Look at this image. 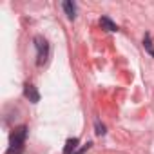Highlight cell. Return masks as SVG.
I'll use <instances>...</instances> for the list:
<instances>
[{
    "mask_svg": "<svg viewBox=\"0 0 154 154\" xmlns=\"http://www.w3.org/2000/svg\"><path fill=\"white\" fill-rule=\"evenodd\" d=\"M26 138H27V127L20 125L11 132L9 138V149L6 154H22L24 152V145H26Z\"/></svg>",
    "mask_w": 154,
    "mask_h": 154,
    "instance_id": "1",
    "label": "cell"
},
{
    "mask_svg": "<svg viewBox=\"0 0 154 154\" xmlns=\"http://www.w3.org/2000/svg\"><path fill=\"white\" fill-rule=\"evenodd\" d=\"M35 47H36V53H38V60H36V65H44L47 56H49V44L44 36H35Z\"/></svg>",
    "mask_w": 154,
    "mask_h": 154,
    "instance_id": "2",
    "label": "cell"
},
{
    "mask_svg": "<svg viewBox=\"0 0 154 154\" xmlns=\"http://www.w3.org/2000/svg\"><path fill=\"white\" fill-rule=\"evenodd\" d=\"M24 94H26V98H27L29 102H33V103H36V102L40 100V94H38L36 87L31 85V84H26V85H24Z\"/></svg>",
    "mask_w": 154,
    "mask_h": 154,
    "instance_id": "3",
    "label": "cell"
},
{
    "mask_svg": "<svg viewBox=\"0 0 154 154\" xmlns=\"http://www.w3.org/2000/svg\"><path fill=\"white\" fill-rule=\"evenodd\" d=\"M100 26H102V29H105V31H111V33H114V31H118V26L109 18V17H102L100 18Z\"/></svg>",
    "mask_w": 154,
    "mask_h": 154,
    "instance_id": "4",
    "label": "cell"
},
{
    "mask_svg": "<svg viewBox=\"0 0 154 154\" xmlns=\"http://www.w3.org/2000/svg\"><path fill=\"white\" fill-rule=\"evenodd\" d=\"M62 8H63L65 15L69 17V20H74V18H76V6H74L72 2H63Z\"/></svg>",
    "mask_w": 154,
    "mask_h": 154,
    "instance_id": "5",
    "label": "cell"
},
{
    "mask_svg": "<svg viewBox=\"0 0 154 154\" xmlns=\"http://www.w3.org/2000/svg\"><path fill=\"white\" fill-rule=\"evenodd\" d=\"M76 145H78V138H69L67 143H65V149H63V154H72Z\"/></svg>",
    "mask_w": 154,
    "mask_h": 154,
    "instance_id": "6",
    "label": "cell"
},
{
    "mask_svg": "<svg viewBox=\"0 0 154 154\" xmlns=\"http://www.w3.org/2000/svg\"><path fill=\"white\" fill-rule=\"evenodd\" d=\"M143 47H145V51L154 58V45H152V40H150V35H149V33H147L145 38H143Z\"/></svg>",
    "mask_w": 154,
    "mask_h": 154,
    "instance_id": "7",
    "label": "cell"
},
{
    "mask_svg": "<svg viewBox=\"0 0 154 154\" xmlns=\"http://www.w3.org/2000/svg\"><path fill=\"white\" fill-rule=\"evenodd\" d=\"M91 145H93V143H91V141H87V143H85V145H84L82 149H78L76 152H72V154H85V152H87V150L91 149Z\"/></svg>",
    "mask_w": 154,
    "mask_h": 154,
    "instance_id": "8",
    "label": "cell"
},
{
    "mask_svg": "<svg viewBox=\"0 0 154 154\" xmlns=\"http://www.w3.org/2000/svg\"><path fill=\"white\" fill-rule=\"evenodd\" d=\"M94 125H96V134H98V136H103V134H105V127H103L100 122H96Z\"/></svg>",
    "mask_w": 154,
    "mask_h": 154,
    "instance_id": "9",
    "label": "cell"
}]
</instances>
